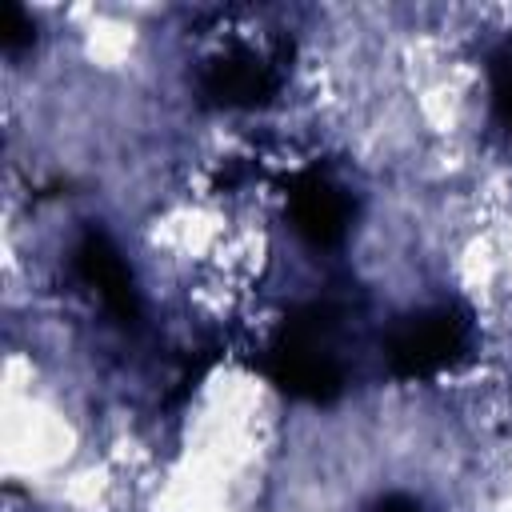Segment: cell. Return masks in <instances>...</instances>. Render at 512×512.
<instances>
[{
  "instance_id": "obj_1",
  "label": "cell",
  "mask_w": 512,
  "mask_h": 512,
  "mask_svg": "<svg viewBox=\"0 0 512 512\" xmlns=\"http://www.w3.org/2000/svg\"><path fill=\"white\" fill-rule=\"evenodd\" d=\"M336 324L340 316L328 304H308L288 312L264 356V372L272 376V384L300 400H316V404L336 400L344 392Z\"/></svg>"
},
{
  "instance_id": "obj_2",
  "label": "cell",
  "mask_w": 512,
  "mask_h": 512,
  "mask_svg": "<svg viewBox=\"0 0 512 512\" xmlns=\"http://www.w3.org/2000/svg\"><path fill=\"white\" fill-rule=\"evenodd\" d=\"M468 336H472V316L460 304H436L400 316L384 336V356L396 376L420 380L456 364L468 348Z\"/></svg>"
},
{
  "instance_id": "obj_3",
  "label": "cell",
  "mask_w": 512,
  "mask_h": 512,
  "mask_svg": "<svg viewBox=\"0 0 512 512\" xmlns=\"http://www.w3.org/2000/svg\"><path fill=\"white\" fill-rule=\"evenodd\" d=\"M276 68L248 52V48H232L224 56H212L200 72V92L208 104L220 108H260L276 96Z\"/></svg>"
},
{
  "instance_id": "obj_4",
  "label": "cell",
  "mask_w": 512,
  "mask_h": 512,
  "mask_svg": "<svg viewBox=\"0 0 512 512\" xmlns=\"http://www.w3.org/2000/svg\"><path fill=\"white\" fill-rule=\"evenodd\" d=\"M288 216H292V228L312 248H332L344 240V232L352 224V200L332 180L304 172L288 184Z\"/></svg>"
},
{
  "instance_id": "obj_5",
  "label": "cell",
  "mask_w": 512,
  "mask_h": 512,
  "mask_svg": "<svg viewBox=\"0 0 512 512\" xmlns=\"http://www.w3.org/2000/svg\"><path fill=\"white\" fill-rule=\"evenodd\" d=\"M76 268L100 292V300L108 304V312L120 324H136L140 320V296H136L132 272L124 264V256L116 252V244L100 228H88L80 236V244H76Z\"/></svg>"
},
{
  "instance_id": "obj_6",
  "label": "cell",
  "mask_w": 512,
  "mask_h": 512,
  "mask_svg": "<svg viewBox=\"0 0 512 512\" xmlns=\"http://www.w3.org/2000/svg\"><path fill=\"white\" fill-rule=\"evenodd\" d=\"M488 80H492V104L500 124L512 132V40H504L492 60H488Z\"/></svg>"
},
{
  "instance_id": "obj_7",
  "label": "cell",
  "mask_w": 512,
  "mask_h": 512,
  "mask_svg": "<svg viewBox=\"0 0 512 512\" xmlns=\"http://www.w3.org/2000/svg\"><path fill=\"white\" fill-rule=\"evenodd\" d=\"M32 40H36L32 16H28L20 4L4 0V4H0V48H4V52H20V48H28Z\"/></svg>"
},
{
  "instance_id": "obj_8",
  "label": "cell",
  "mask_w": 512,
  "mask_h": 512,
  "mask_svg": "<svg viewBox=\"0 0 512 512\" xmlns=\"http://www.w3.org/2000/svg\"><path fill=\"white\" fill-rule=\"evenodd\" d=\"M376 512H420V508H416L412 500H404V496H388V500H384Z\"/></svg>"
}]
</instances>
